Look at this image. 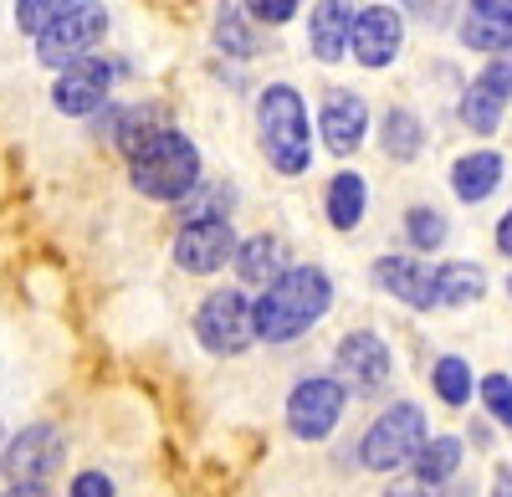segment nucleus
<instances>
[{
    "label": "nucleus",
    "instance_id": "nucleus-31",
    "mask_svg": "<svg viewBox=\"0 0 512 497\" xmlns=\"http://www.w3.org/2000/svg\"><path fill=\"white\" fill-rule=\"evenodd\" d=\"M246 6H251V16H262V21H287L292 11H297V0H246Z\"/></svg>",
    "mask_w": 512,
    "mask_h": 497
},
{
    "label": "nucleus",
    "instance_id": "nucleus-33",
    "mask_svg": "<svg viewBox=\"0 0 512 497\" xmlns=\"http://www.w3.org/2000/svg\"><path fill=\"white\" fill-rule=\"evenodd\" d=\"M384 497H431V487H425V482H415V477H410V482H395V487L384 492Z\"/></svg>",
    "mask_w": 512,
    "mask_h": 497
},
{
    "label": "nucleus",
    "instance_id": "nucleus-9",
    "mask_svg": "<svg viewBox=\"0 0 512 497\" xmlns=\"http://www.w3.org/2000/svg\"><path fill=\"white\" fill-rule=\"evenodd\" d=\"M400 36H405V26H400V16H395L390 6H364V11H354L349 47L359 52L364 67H390L395 52H400Z\"/></svg>",
    "mask_w": 512,
    "mask_h": 497
},
{
    "label": "nucleus",
    "instance_id": "nucleus-14",
    "mask_svg": "<svg viewBox=\"0 0 512 497\" xmlns=\"http://www.w3.org/2000/svg\"><path fill=\"white\" fill-rule=\"evenodd\" d=\"M374 277L390 298H400L410 308H436V272L420 257H379Z\"/></svg>",
    "mask_w": 512,
    "mask_h": 497
},
{
    "label": "nucleus",
    "instance_id": "nucleus-6",
    "mask_svg": "<svg viewBox=\"0 0 512 497\" xmlns=\"http://www.w3.org/2000/svg\"><path fill=\"white\" fill-rule=\"evenodd\" d=\"M195 334L210 354H241L256 328H251V303L236 293V287H221V293H210L195 313Z\"/></svg>",
    "mask_w": 512,
    "mask_h": 497
},
{
    "label": "nucleus",
    "instance_id": "nucleus-23",
    "mask_svg": "<svg viewBox=\"0 0 512 497\" xmlns=\"http://www.w3.org/2000/svg\"><path fill=\"white\" fill-rule=\"evenodd\" d=\"M359 216H364V180H359V175H338V180L328 185V221H333L338 231H354Z\"/></svg>",
    "mask_w": 512,
    "mask_h": 497
},
{
    "label": "nucleus",
    "instance_id": "nucleus-30",
    "mask_svg": "<svg viewBox=\"0 0 512 497\" xmlns=\"http://www.w3.org/2000/svg\"><path fill=\"white\" fill-rule=\"evenodd\" d=\"M477 82H482V88H492L497 98H512V52H502Z\"/></svg>",
    "mask_w": 512,
    "mask_h": 497
},
{
    "label": "nucleus",
    "instance_id": "nucleus-2",
    "mask_svg": "<svg viewBox=\"0 0 512 497\" xmlns=\"http://www.w3.org/2000/svg\"><path fill=\"white\" fill-rule=\"evenodd\" d=\"M128 175H134L139 195L154 200H185L200 185V154L185 134L175 129H154L134 154H128Z\"/></svg>",
    "mask_w": 512,
    "mask_h": 497
},
{
    "label": "nucleus",
    "instance_id": "nucleus-11",
    "mask_svg": "<svg viewBox=\"0 0 512 497\" xmlns=\"http://www.w3.org/2000/svg\"><path fill=\"white\" fill-rule=\"evenodd\" d=\"M338 375H344L354 390L374 395L384 380H390V349H384L379 334H349L338 344Z\"/></svg>",
    "mask_w": 512,
    "mask_h": 497
},
{
    "label": "nucleus",
    "instance_id": "nucleus-3",
    "mask_svg": "<svg viewBox=\"0 0 512 497\" xmlns=\"http://www.w3.org/2000/svg\"><path fill=\"white\" fill-rule=\"evenodd\" d=\"M262 144L282 175L308 170V113H303V93L287 88V82H272L262 93Z\"/></svg>",
    "mask_w": 512,
    "mask_h": 497
},
{
    "label": "nucleus",
    "instance_id": "nucleus-12",
    "mask_svg": "<svg viewBox=\"0 0 512 497\" xmlns=\"http://www.w3.org/2000/svg\"><path fill=\"white\" fill-rule=\"evenodd\" d=\"M318 134L333 154H354L369 134V103L359 93H333L323 103V118H318Z\"/></svg>",
    "mask_w": 512,
    "mask_h": 497
},
{
    "label": "nucleus",
    "instance_id": "nucleus-7",
    "mask_svg": "<svg viewBox=\"0 0 512 497\" xmlns=\"http://www.w3.org/2000/svg\"><path fill=\"white\" fill-rule=\"evenodd\" d=\"M344 385L338 380H303L292 395H287V426H292V436H303V441H323L333 426H338V416H344Z\"/></svg>",
    "mask_w": 512,
    "mask_h": 497
},
{
    "label": "nucleus",
    "instance_id": "nucleus-13",
    "mask_svg": "<svg viewBox=\"0 0 512 497\" xmlns=\"http://www.w3.org/2000/svg\"><path fill=\"white\" fill-rule=\"evenodd\" d=\"M108 82H113V67L98 62V57H82L62 72V82L52 88V103L62 113H93L103 98H108Z\"/></svg>",
    "mask_w": 512,
    "mask_h": 497
},
{
    "label": "nucleus",
    "instance_id": "nucleus-34",
    "mask_svg": "<svg viewBox=\"0 0 512 497\" xmlns=\"http://www.w3.org/2000/svg\"><path fill=\"white\" fill-rule=\"evenodd\" d=\"M492 497H512V467H497V477H492Z\"/></svg>",
    "mask_w": 512,
    "mask_h": 497
},
{
    "label": "nucleus",
    "instance_id": "nucleus-28",
    "mask_svg": "<svg viewBox=\"0 0 512 497\" xmlns=\"http://www.w3.org/2000/svg\"><path fill=\"white\" fill-rule=\"evenodd\" d=\"M231 205V190H200L195 200H180V216L185 226H200V221H221V211Z\"/></svg>",
    "mask_w": 512,
    "mask_h": 497
},
{
    "label": "nucleus",
    "instance_id": "nucleus-32",
    "mask_svg": "<svg viewBox=\"0 0 512 497\" xmlns=\"http://www.w3.org/2000/svg\"><path fill=\"white\" fill-rule=\"evenodd\" d=\"M72 497H113V482H108L103 472H82V477L72 482Z\"/></svg>",
    "mask_w": 512,
    "mask_h": 497
},
{
    "label": "nucleus",
    "instance_id": "nucleus-21",
    "mask_svg": "<svg viewBox=\"0 0 512 497\" xmlns=\"http://www.w3.org/2000/svg\"><path fill=\"white\" fill-rule=\"evenodd\" d=\"M379 144H384V154H390V159H415V154L425 149V123H420L415 113H405V108L384 113Z\"/></svg>",
    "mask_w": 512,
    "mask_h": 497
},
{
    "label": "nucleus",
    "instance_id": "nucleus-36",
    "mask_svg": "<svg viewBox=\"0 0 512 497\" xmlns=\"http://www.w3.org/2000/svg\"><path fill=\"white\" fill-rule=\"evenodd\" d=\"M0 497H47V487H36V482H21L11 492H0Z\"/></svg>",
    "mask_w": 512,
    "mask_h": 497
},
{
    "label": "nucleus",
    "instance_id": "nucleus-17",
    "mask_svg": "<svg viewBox=\"0 0 512 497\" xmlns=\"http://www.w3.org/2000/svg\"><path fill=\"white\" fill-rule=\"evenodd\" d=\"M236 272H241V282H251V287H267L287 272V246L277 241V236H251V241H241L236 246Z\"/></svg>",
    "mask_w": 512,
    "mask_h": 497
},
{
    "label": "nucleus",
    "instance_id": "nucleus-5",
    "mask_svg": "<svg viewBox=\"0 0 512 497\" xmlns=\"http://www.w3.org/2000/svg\"><path fill=\"white\" fill-rule=\"evenodd\" d=\"M103 31H108V11L82 0L77 11H67L62 21H52L47 31L36 36V57L47 62V67H72V62H82V57H93V47L103 41Z\"/></svg>",
    "mask_w": 512,
    "mask_h": 497
},
{
    "label": "nucleus",
    "instance_id": "nucleus-37",
    "mask_svg": "<svg viewBox=\"0 0 512 497\" xmlns=\"http://www.w3.org/2000/svg\"><path fill=\"white\" fill-rule=\"evenodd\" d=\"M507 293H512V282H507Z\"/></svg>",
    "mask_w": 512,
    "mask_h": 497
},
{
    "label": "nucleus",
    "instance_id": "nucleus-25",
    "mask_svg": "<svg viewBox=\"0 0 512 497\" xmlns=\"http://www.w3.org/2000/svg\"><path fill=\"white\" fill-rule=\"evenodd\" d=\"M82 0H16V21H21V31H31V36H41L52 21H62L67 11H77Z\"/></svg>",
    "mask_w": 512,
    "mask_h": 497
},
{
    "label": "nucleus",
    "instance_id": "nucleus-29",
    "mask_svg": "<svg viewBox=\"0 0 512 497\" xmlns=\"http://www.w3.org/2000/svg\"><path fill=\"white\" fill-rule=\"evenodd\" d=\"M482 400H487L492 416L512 431V380H507V375H487V380H482Z\"/></svg>",
    "mask_w": 512,
    "mask_h": 497
},
{
    "label": "nucleus",
    "instance_id": "nucleus-35",
    "mask_svg": "<svg viewBox=\"0 0 512 497\" xmlns=\"http://www.w3.org/2000/svg\"><path fill=\"white\" fill-rule=\"evenodd\" d=\"M497 246L512 257V211H507V216H502V226H497Z\"/></svg>",
    "mask_w": 512,
    "mask_h": 497
},
{
    "label": "nucleus",
    "instance_id": "nucleus-10",
    "mask_svg": "<svg viewBox=\"0 0 512 497\" xmlns=\"http://www.w3.org/2000/svg\"><path fill=\"white\" fill-rule=\"evenodd\" d=\"M236 257V236L226 221H200V226H185L175 236V262L185 272H216Z\"/></svg>",
    "mask_w": 512,
    "mask_h": 497
},
{
    "label": "nucleus",
    "instance_id": "nucleus-26",
    "mask_svg": "<svg viewBox=\"0 0 512 497\" xmlns=\"http://www.w3.org/2000/svg\"><path fill=\"white\" fill-rule=\"evenodd\" d=\"M436 395L446 400V405H466L472 400V369H466V359H441L436 364Z\"/></svg>",
    "mask_w": 512,
    "mask_h": 497
},
{
    "label": "nucleus",
    "instance_id": "nucleus-19",
    "mask_svg": "<svg viewBox=\"0 0 512 497\" xmlns=\"http://www.w3.org/2000/svg\"><path fill=\"white\" fill-rule=\"evenodd\" d=\"M482 293H487V272L477 262H451L436 272V303H446V308H466Z\"/></svg>",
    "mask_w": 512,
    "mask_h": 497
},
{
    "label": "nucleus",
    "instance_id": "nucleus-4",
    "mask_svg": "<svg viewBox=\"0 0 512 497\" xmlns=\"http://www.w3.org/2000/svg\"><path fill=\"white\" fill-rule=\"evenodd\" d=\"M425 446V410L420 405H390L384 416L364 431V446H359V462L369 472H395L405 462H415V451Z\"/></svg>",
    "mask_w": 512,
    "mask_h": 497
},
{
    "label": "nucleus",
    "instance_id": "nucleus-22",
    "mask_svg": "<svg viewBox=\"0 0 512 497\" xmlns=\"http://www.w3.org/2000/svg\"><path fill=\"white\" fill-rule=\"evenodd\" d=\"M456 467H461V441H456V436L425 441V446L415 451V482H425V487L446 482V477H451Z\"/></svg>",
    "mask_w": 512,
    "mask_h": 497
},
{
    "label": "nucleus",
    "instance_id": "nucleus-8",
    "mask_svg": "<svg viewBox=\"0 0 512 497\" xmlns=\"http://www.w3.org/2000/svg\"><path fill=\"white\" fill-rule=\"evenodd\" d=\"M62 467V436L52 426H26L21 436H11L6 457H0V472H6V482H47L52 472Z\"/></svg>",
    "mask_w": 512,
    "mask_h": 497
},
{
    "label": "nucleus",
    "instance_id": "nucleus-27",
    "mask_svg": "<svg viewBox=\"0 0 512 497\" xmlns=\"http://www.w3.org/2000/svg\"><path fill=\"white\" fill-rule=\"evenodd\" d=\"M405 231H410V241L420 246V252H436V246L446 241V221H441V211H431V205H415Z\"/></svg>",
    "mask_w": 512,
    "mask_h": 497
},
{
    "label": "nucleus",
    "instance_id": "nucleus-18",
    "mask_svg": "<svg viewBox=\"0 0 512 497\" xmlns=\"http://www.w3.org/2000/svg\"><path fill=\"white\" fill-rule=\"evenodd\" d=\"M497 185H502V154H492V149L461 154V159L451 164V190H456L461 200H487Z\"/></svg>",
    "mask_w": 512,
    "mask_h": 497
},
{
    "label": "nucleus",
    "instance_id": "nucleus-16",
    "mask_svg": "<svg viewBox=\"0 0 512 497\" xmlns=\"http://www.w3.org/2000/svg\"><path fill=\"white\" fill-rule=\"evenodd\" d=\"M308 36H313V57L318 62H338L349 52V36H354V0H318Z\"/></svg>",
    "mask_w": 512,
    "mask_h": 497
},
{
    "label": "nucleus",
    "instance_id": "nucleus-1",
    "mask_svg": "<svg viewBox=\"0 0 512 497\" xmlns=\"http://www.w3.org/2000/svg\"><path fill=\"white\" fill-rule=\"evenodd\" d=\"M333 303V287L318 267H287L262 298H256L251 308V328H256V339H297V334H308V328L328 313Z\"/></svg>",
    "mask_w": 512,
    "mask_h": 497
},
{
    "label": "nucleus",
    "instance_id": "nucleus-15",
    "mask_svg": "<svg viewBox=\"0 0 512 497\" xmlns=\"http://www.w3.org/2000/svg\"><path fill=\"white\" fill-rule=\"evenodd\" d=\"M461 41L477 52H512V0H472Z\"/></svg>",
    "mask_w": 512,
    "mask_h": 497
},
{
    "label": "nucleus",
    "instance_id": "nucleus-24",
    "mask_svg": "<svg viewBox=\"0 0 512 497\" xmlns=\"http://www.w3.org/2000/svg\"><path fill=\"white\" fill-rule=\"evenodd\" d=\"M461 123L472 134H492L497 123H502V98L492 88H482V82H472V88L461 93Z\"/></svg>",
    "mask_w": 512,
    "mask_h": 497
},
{
    "label": "nucleus",
    "instance_id": "nucleus-20",
    "mask_svg": "<svg viewBox=\"0 0 512 497\" xmlns=\"http://www.w3.org/2000/svg\"><path fill=\"white\" fill-rule=\"evenodd\" d=\"M216 47L231 52V57H251L256 52V31H251L246 0H221V11H216Z\"/></svg>",
    "mask_w": 512,
    "mask_h": 497
}]
</instances>
